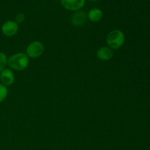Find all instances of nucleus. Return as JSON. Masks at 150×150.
<instances>
[{"instance_id": "nucleus-1", "label": "nucleus", "mask_w": 150, "mask_h": 150, "mask_svg": "<svg viewBox=\"0 0 150 150\" xmlns=\"http://www.w3.org/2000/svg\"><path fill=\"white\" fill-rule=\"evenodd\" d=\"M29 57L24 53H17L13 54L7 59V65L12 70L22 71L29 65Z\"/></svg>"}, {"instance_id": "nucleus-2", "label": "nucleus", "mask_w": 150, "mask_h": 150, "mask_svg": "<svg viewBox=\"0 0 150 150\" xmlns=\"http://www.w3.org/2000/svg\"><path fill=\"white\" fill-rule=\"evenodd\" d=\"M125 36L123 32L120 29H114L108 34L106 37V43L111 49H119L125 43Z\"/></svg>"}, {"instance_id": "nucleus-3", "label": "nucleus", "mask_w": 150, "mask_h": 150, "mask_svg": "<svg viewBox=\"0 0 150 150\" xmlns=\"http://www.w3.org/2000/svg\"><path fill=\"white\" fill-rule=\"evenodd\" d=\"M45 51L44 45L40 41L32 42L26 49V54L28 57L36 59L42 55Z\"/></svg>"}, {"instance_id": "nucleus-4", "label": "nucleus", "mask_w": 150, "mask_h": 150, "mask_svg": "<svg viewBox=\"0 0 150 150\" xmlns=\"http://www.w3.org/2000/svg\"><path fill=\"white\" fill-rule=\"evenodd\" d=\"M1 29L4 36L13 37L18 31V24L15 21H7L2 24Z\"/></svg>"}, {"instance_id": "nucleus-5", "label": "nucleus", "mask_w": 150, "mask_h": 150, "mask_svg": "<svg viewBox=\"0 0 150 150\" xmlns=\"http://www.w3.org/2000/svg\"><path fill=\"white\" fill-rule=\"evenodd\" d=\"M62 6L70 11H78L83 7L85 0H60Z\"/></svg>"}, {"instance_id": "nucleus-6", "label": "nucleus", "mask_w": 150, "mask_h": 150, "mask_svg": "<svg viewBox=\"0 0 150 150\" xmlns=\"http://www.w3.org/2000/svg\"><path fill=\"white\" fill-rule=\"evenodd\" d=\"M0 81L4 86H10L14 83L15 76L12 70L8 68H4L0 73Z\"/></svg>"}, {"instance_id": "nucleus-7", "label": "nucleus", "mask_w": 150, "mask_h": 150, "mask_svg": "<svg viewBox=\"0 0 150 150\" xmlns=\"http://www.w3.org/2000/svg\"><path fill=\"white\" fill-rule=\"evenodd\" d=\"M96 56L99 59L102 61H108L111 59L114 56L112 49L108 46H102L98 48L96 52Z\"/></svg>"}, {"instance_id": "nucleus-8", "label": "nucleus", "mask_w": 150, "mask_h": 150, "mask_svg": "<svg viewBox=\"0 0 150 150\" xmlns=\"http://www.w3.org/2000/svg\"><path fill=\"white\" fill-rule=\"evenodd\" d=\"M86 18H87V15L84 11L78 10L72 16L71 23L76 26H81L86 23Z\"/></svg>"}, {"instance_id": "nucleus-9", "label": "nucleus", "mask_w": 150, "mask_h": 150, "mask_svg": "<svg viewBox=\"0 0 150 150\" xmlns=\"http://www.w3.org/2000/svg\"><path fill=\"white\" fill-rule=\"evenodd\" d=\"M103 15L102 10L98 8H93L87 13V18L91 21L98 22L102 19Z\"/></svg>"}, {"instance_id": "nucleus-10", "label": "nucleus", "mask_w": 150, "mask_h": 150, "mask_svg": "<svg viewBox=\"0 0 150 150\" xmlns=\"http://www.w3.org/2000/svg\"><path fill=\"white\" fill-rule=\"evenodd\" d=\"M8 94V89L7 86L2 83H0V103L3 102L6 99Z\"/></svg>"}, {"instance_id": "nucleus-11", "label": "nucleus", "mask_w": 150, "mask_h": 150, "mask_svg": "<svg viewBox=\"0 0 150 150\" xmlns=\"http://www.w3.org/2000/svg\"><path fill=\"white\" fill-rule=\"evenodd\" d=\"M7 64V57L3 52H0V73L5 68Z\"/></svg>"}, {"instance_id": "nucleus-12", "label": "nucleus", "mask_w": 150, "mask_h": 150, "mask_svg": "<svg viewBox=\"0 0 150 150\" xmlns=\"http://www.w3.org/2000/svg\"><path fill=\"white\" fill-rule=\"evenodd\" d=\"M25 20V16L23 13H18L16 16V21H15L18 24V23H23Z\"/></svg>"}, {"instance_id": "nucleus-13", "label": "nucleus", "mask_w": 150, "mask_h": 150, "mask_svg": "<svg viewBox=\"0 0 150 150\" xmlns=\"http://www.w3.org/2000/svg\"><path fill=\"white\" fill-rule=\"evenodd\" d=\"M89 1H97V0H89Z\"/></svg>"}]
</instances>
